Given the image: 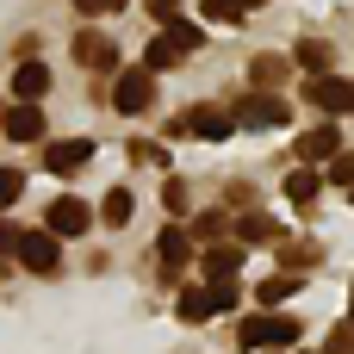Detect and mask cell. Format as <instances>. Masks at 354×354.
<instances>
[{
    "label": "cell",
    "mask_w": 354,
    "mask_h": 354,
    "mask_svg": "<svg viewBox=\"0 0 354 354\" xmlns=\"http://www.w3.org/2000/svg\"><path fill=\"white\" fill-rule=\"evenodd\" d=\"M199 44H205V31H199V25L168 19V25H162V37L143 50V68H149V75H156V68H174V62H180V56H193Z\"/></svg>",
    "instance_id": "1"
},
{
    "label": "cell",
    "mask_w": 354,
    "mask_h": 354,
    "mask_svg": "<svg viewBox=\"0 0 354 354\" xmlns=\"http://www.w3.org/2000/svg\"><path fill=\"white\" fill-rule=\"evenodd\" d=\"M236 131V118L224 106H187L180 118H168V137H205V143H224Z\"/></svg>",
    "instance_id": "2"
},
{
    "label": "cell",
    "mask_w": 354,
    "mask_h": 354,
    "mask_svg": "<svg viewBox=\"0 0 354 354\" xmlns=\"http://www.w3.org/2000/svg\"><path fill=\"white\" fill-rule=\"evenodd\" d=\"M12 255H19L25 274H56L62 268V236L56 230H19V249Z\"/></svg>",
    "instance_id": "3"
},
{
    "label": "cell",
    "mask_w": 354,
    "mask_h": 354,
    "mask_svg": "<svg viewBox=\"0 0 354 354\" xmlns=\"http://www.w3.org/2000/svg\"><path fill=\"white\" fill-rule=\"evenodd\" d=\"M305 100L317 106V112H330V118H348L354 112V81H342V75H305Z\"/></svg>",
    "instance_id": "4"
},
{
    "label": "cell",
    "mask_w": 354,
    "mask_h": 354,
    "mask_svg": "<svg viewBox=\"0 0 354 354\" xmlns=\"http://www.w3.org/2000/svg\"><path fill=\"white\" fill-rule=\"evenodd\" d=\"M236 342L243 348H292L299 342V317H243Z\"/></svg>",
    "instance_id": "5"
},
{
    "label": "cell",
    "mask_w": 354,
    "mask_h": 354,
    "mask_svg": "<svg viewBox=\"0 0 354 354\" xmlns=\"http://www.w3.org/2000/svg\"><path fill=\"white\" fill-rule=\"evenodd\" d=\"M230 118H236V124H249V131H274V124H286V118H292V106H286L280 93H243Z\"/></svg>",
    "instance_id": "6"
},
{
    "label": "cell",
    "mask_w": 354,
    "mask_h": 354,
    "mask_svg": "<svg viewBox=\"0 0 354 354\" xmlns=\"http://www.w3.org/2000/svg\"><path fill=\"white\" fill-rule=\"evenodd\" d=\"M149 100H156V75L149 68H118V81H112V106L118 112H149Z\"/></svg>",
    "instance_id": "7"
},
{
    "label": "cell",
    "mask_w": 354,
    "mask_h": 354,
    "mask_svg": "<svg viewBox=\"0 0 354 354\" xmlns=\"http://www.w3.org/2000/svg\"><path fill=\"white\" fill-rule=\"evenodd\" d=\"M0 131L12 143H44V106L37 100H12V112H0Z\"/></svg>",
    "instance_id": "8"
},
{
    "label": "cell",
    "mask_w": 354,
    "mask_h": 354,
    "mask_svg": "<svg viewBox=\"0 0 354 354\" xmlns=\"http://www.w3.org/2000/svg\"><path fill=\"white\" fill-rule=\"evenodd\" d=\"M93 162V137H62V143H44V168L50 174H81Z\"/></svg>",
    "instance_id": "9"
},
{
    "label": "cell",
    "mask_w": 354,
    "mask_h": 354,
    "mask_svg": "<svg viewBox=\"0 0 354 354\" xmlns=\"http://www.w3.org/2000/svg\"><path fill=\"white\" fill-rule=\"evenodd\" d=\"M87 224H93V205H81V199H68V193L44 205V230H56V236H81Z\"/></svg>",
    "instance_id": "10"
},
{
    "label": "cell",
    "mask_w": 354,
    "mask_h": 354,
    "mask_svg": "<svg viewBox=\"0 0 354 354\" xmlns=\"http://www.w3.org/2000/svg\"><path fill=\"white\" fill-rule=\"evenodd\" d=\"M156 255H162V268H168V274H180V268H193V230H180V224H168V230L156 236Z\"/></svg>",
    "instance_id": "11"
},
{
    "label": "cell",
    "mask_w": 354,
    "mask_h": 354,
    "mask_svg": "<svg viewBox=\"0 0 354 354\" xmlns=\"http://www.w3.org/2000/svg\"><path fill=\"white\" fill-rule=\"evenodd\" d=\"M336 149H342V131H336V118H330V124H317V131H305V137H299V162H330V156H336Z\"/></svg>",
    "instance_id": "12"
},
{
    "label": "cell",
    "mask_w": 354,
    "mask_h": 354,
    "mask_svg": "<svg viewBox=\"0 0 354 354\" xmlns=\"http://www.w3.org/2000/svg\"><path fill=\"white\" fill-rule=\"evenodd\" d=\"M75 62H81V68H112V62H118V50H112L100 31H81V37H75Z\"/></svg>",
    "instance_id": "13"
},
{
    "label": "cell",
    "mask_w": 354,
    "mask_h": 354,
    "mask_svg": "<svg viewBox=\"0 0 354 354\" xmlns=\"http://www.w3.org/2000/svg\"><path fill=\"white\" fill-rule=\"evenodd\" d=\"M50 93V68L44 62H19L12 68V100H44Z\"/></svg>",
    "instance_id": "14"
},
{
    "label": "cell",
    "mask_w": 354,
    "mask_h": 354,
    "mask_svg": "<svg viewBox=\"0 0 354 354\" xmlns=\"http://www.w3.org/2000/svg\"><path fill=\"white\" fill-rule=\"evenodd\" d=\"M243 268V243H212L205 249V280H236Z\"/></svg>",
    "instance_id": "15"
},
{
    "label": "cell",
    "mask_w": 354,
    "mask_h": 354,
    "mask_svg": "<svg viewBox=\"0 0 354 354\" xmlns=\"http://www.w3.org/2000/svg\"><path fill=\"white\" fill-rule=\"evenodd\" d=\"M230 230H236V243H243V249H249V243H274V236H280V224H274L268 212H249V218H236Z\"/></svg>",
    "instance_id": "16"
},
{
    "label": "cell",
    "mask_w": 354,
    "mask_h": 354,
    "mask_svg": "<svg viewBox=\"0 0 354 354\" xmlns=\"http://www.w3.org/2000/svg\"><path fill=\"white\" fill-rule=\"evenodd\" d=\"M292 62H299V68H305V75H324V68H330V62H336V50H330V44H324V37H305V44H299V50H292Z\"/></svg>",
    "instance_id": "17"
},
{
    "label": "cell",
    "mask_w": 354,
    "mask_h": 354,
    "mask_svg": "<svg viewBox=\"0 0 354 354\" xmlns=\"http://www.w3.org/2000/svg\"><path fill=\"white\" fill-rule=\"evenodd\" d=\"M317 193H324V174H317V168H292V174H286V199H292V205H311Z\"/></svg>",
    "instance_id": "18"
},
{
    "label": "cell",
    "mask_w": 354,
    "mask_h": 354,
    "mask_svg": "<svg viewBox=\"0 0 354 354\" xmlns=\"http://www.w3.org/2000/svg\"><path fill=\"white\" fill-rule=\"evenodd\" d=\"M131 212H137V199H131L124 187H112V193L100 199V224H112V230H118V224H131Z\"/></svg>",
    "instance_id": "19"
},
{
    "label": "cell",
    "mask_w": 354,
    "mask_h": 354,
    "mask_svg": "<svg viewBox=\"0 0 354 354\" xmlns=\"http://www.w3.org/2000/svg\"><path fill=\"white\" fill-rule=\"evenodd\" d=\"M292 292H299V274H292V268H286V274H268V280L255 286V299H261V305H286Z\"/></svg>",
    "instance_id": "20"
},
{
    "label": "cell",
    "mask_w": 354,
    "mask_h": 354,
    "mask_svg": "<svg viewBox=\"0 0 354 354\" xmlns=\"http://www.w3.org/2000/svg\"><path fill=\"white\" fill-rule=\"evenodd\" d=\"M174 317H180V324H205V317H212V292H205V286H187L180 305H174Z\"/></svg>",
    "instance_id": "21"
},
{
    "label": "cell",
    "mask_w": 354,
    "mask_h": 354,
    "mask_svg": "<svg viewBox=\"0 0 354 354\" xmlns=\"http://www.w3.org/2000/svg\"><path fill=\"white\" fill-rule=\"evenodd\" d=\"M249 75H255V87L268 93V87H280V81L292 75V62H286V56H255V68H249Z\"/></svg>",
    "instance_id": "22"
},
{
    "label": "cell",
    "mask_w": 354,
    "mask_h": 354,
    "mask_svg": "<svg viewBox=\"0 0 354 354\" xmlns=\"http://www.w3.org/2000/svg\"><path fill=\"white\" fill-rule=\"evenodd\" d=\"M193 236H199V243H224V236H230V212H199V218H193Z\"/></svg>",
    "instance_id": "23"
},
{
    "label": "cell",
    "mask_w": 354,
    "mask_h": 354,
    "mask_svg": "<svg viewBox=\"0 0 354 354\" xmlns=\"http://www.w3.org/2000/svg\"><path fill=\"white\" fill-rule=\"evenodd\" d=\"M199 12H205L212 25H243V6H236V0H199Z\"/></svg>",
    "instance_id": "24"
},
{
    "label": "cell",
    "mask_w": 354,
    "mask_h": 354,
    "mask_svg": "<svg viewBox=\"0 0 354 354\" xmlns=\"http://www.w3.org/2000/svg\"><path fill=\"white\" fill-rule=\"evenodd\" d=\"M324 180H330V187H354V156L336 149V156H330V168H324Z\"/></svg>",
    "instance_id": "25"
},
{
    "label": "cell",
    "mask_w": 354,
    "mask_h": 354,
    "mask_svg": "<svg viewBox=\"0 0 354 354\" xmlns=\"http://www.w3.org/2000/svg\"><path fill=\"white\" fill-rule=\"evenodd\" d=\"M131 162H149V168H168V149H162V143H143V137H137V143H131Z\"/></svg>",
    "instance_id": "26"
},
{
    "label": "cell",
    "mask_w": 354,
    "mask_h": 354,
    "mask_svg": "<svg viewBox=\"0 0 354 354\" xmlns=\"http://www.w3.org/2000/svg\"><path fill=\"white\" fill-rule=\"evenodd\" d=\"M212 311H236V280H212Z\"/></svg>",
    "instance_id": "27"
},
{
    "label": "cell",
    "mask_w": 354,
    "mask_h": 354,
    "mask_svg": "<svg viewBox=\"0 0 354 354\" xmlns=\"http://www.w3.org/2000/svg\"><path fill=\"white\" fill-rule=\"evenodd\" d=\"M19 193H25V174L19 168H0V205H12Z\"/></svg>",
    "instance_id": "28"
},
{
    "label": "cell",
    "mask_w": 354,
    "mask_h": 354,
    "mask_svg": "<svg viewBox=\"0 0 354 354\" xmlns=\"http://www.w3.org/2000/svg\"><path fill=\"white\" fill-rule=\"evenodd\" d=\"M324 354H354V324H342V330L324 342Z\"/></svg>",
    "instance_id": "29"
},
{
    "label": "cell",
    "mask_w": 354,
    "mask_h": 354,
    "mask_svg": "<svg viewBox=\"0 0 354 354\" xmlns=\"http://www.w3.org/2000/svg\"><path fill=\"white\" fill-rule=\"evenodd\" d=\"M162 205H168V212H187V187L168 180V187H162Z\"/></svg>",
    "instance_id": "30"
},
{
    "label": "cell",
    "mask_w": 354,
    "mask_h": 354,
    "mask_svg": "<svg viewBox=\"0 0 354 354\" xmlns=\"http://www.w3.org/2000/svg\"><path fill=\"white\" fill-rule=\"evenodd\" d=\"M174 12H180V0H149V19H162V25H168Z\"/></svg>",
    "instance_id": "31"
},
{
    "label": "cell",
    "mask_w": 354,
    "mask_h": 354,
    "mask_svg": "<svg viewBox=\"0 0 354 354\" xmlns=\"http://www.w3.org/2000/svg\"><path fill=\"white\" fill-rule=\"evenodd\" d=\"M75 6H81V12H87V19H93V12H118V6H124V0H75Z\"/></svg>",
    "instance_id": "32"
},
{
    "label": "cell",
    "mask_w": 354,
    "mask_h": 354,
    "mask_svg": "<svg viewBox=\"0 0 354 354\" xmlns=\"http://www.w3.org/2000/svg\"><path fill=\"white\" fill-rule=\"evenodd\" d=\"M12 249H19V230H12V224L0 218V255H12Z\"/></svg>",
    "instance_id": "33"
},
{
    "label": "cell",
    "mask_w": 354,
    "mask_h": 354,
    "mask_svg": "<svg viewBox=\"0 0 354 354\" xmlns=\"http://www.w3.org/2000/svg\"><path fill=\"white\" fill-rule=\"evenodd\" d=\"M236 6H243V12H255V6H261V0H236Z\"/></svg>",
    "instance_id": "34"
},
{
    "label": "cell",
    "mask_w": 354,
    "mask_h": 354,
    "mask_svg": "<svg viewBox=\"0 0 354 354\" xmlns=\"http://www.w3.org/2000/svg\"><path fill=\"white\" fill-rule=\"evenodd\" d=\"M348 324H354V286H348Z\"/></svg>",
    "instance_id": "35"
},
{
    "label": "cell",
    "mask_w": 354,
    "mask_h": 354,
    "mask_svg": "<svg viewBox=\"0 0 354 354\" xmlns=\"http://www.w3.org/2000/svg\"><path fill=\"white\" fill-rule=\"evenodd\" d=\"M348 199H354V187H348Z\"/></svg>",
    "instance_id": "36"
}]
</instances>
